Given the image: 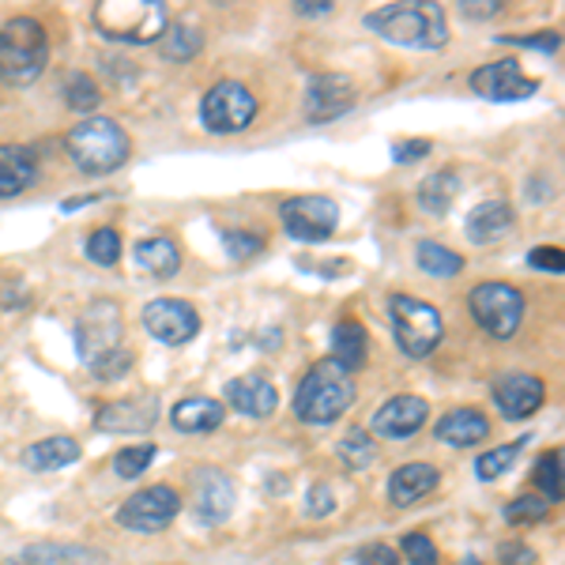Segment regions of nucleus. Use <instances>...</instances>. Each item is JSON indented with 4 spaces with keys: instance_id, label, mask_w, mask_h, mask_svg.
<instances>
[{
    "instance_id": "nucleus-11",
    "label": "nucleus",
    "mask_w": 565,
    "mask_h": 565,
    "mask_svg": "<svg viewBox=\"0 0 565 565\" xmlns=\"http://www.w3.org/2000/svg\"><path fill=\"white\" fill-rule=\"evenodd\" d=\"M121 347V309L113 302H91L84 309V317L76 321V355L87 366L95 358L110 355Z\"/></svg>"
},
{
    "instance_id": "nucleus-16",
    "label": "nucleus",
    "mask_w": 565,
    "mask_h": 565,
    "mask_svg": "<svg viewBox=\"0 0 565 565\" xmlns=\"http://www.w3.org/2000/svg\"><path fill=\"white\" fill-rule=\"evenodd\" d=\"M234 502H237V490L226 471H219V468L193 471V513L200 517V524L231 520Z\"/></svg>"
},
{
    "instance_id": "nucleus-39",
    "label": "nucleus",
    "mask_w": 565,
    "mask_h": 565,
    "mask_svg": "<svg viewBox=\"0 0 565 565\" xmlns=\"http://www.w3.org/2000/svg\"><path fill=\"white\" fill-rule=\"evenodd\" d=\"M400 551H404V558L412 565H438V546H433V539L422 536V531H407V536L400 539Z\"/></svg>"
},
{
    "instance_id": "nucleus-36",
    "label": "nucleus",
    "mask_w": 565,
    "mask_h": 565,
    "mask_svg": "<svg viewBox=\"0 0 565 565\" xmlns=\"http://www.w3.org/2000/svg\"><path fill=\"white\" fill-rule=\"evenodd\" d=\"M155 456H159V449L155 445H128L113 456V471H118L121 479H140V475L151 468Z\"/></svg>"
},
{
    "instance_id": "nucleus-47",
    "label": "nucleus",
    "mask_w": 565,
    "mask_h": 565,
    "mask_svg": "<svg viewBox=\"0 0 565 565\" xmlns=\"http://www.w3.org/2000/svg\"><path fill=\"white\" fill-rule=\"evenodd\" d=\"M460 12L468 15V20H490V15H498L502 12V4H498V0H468V4H460Z\"/></svg>"
},
{
    "instance_id": "nucleus-42",
    "label": "nucleus",
    "mask_w": 565,
    "mask_h": 565,
    "mask_svg": "<svg viewBox=\"0 0 565 565\" xmlns=\"http://www.w3.org/2000/svg\"><path fill=\"white\" fill-rule=\"evenodd\" d=\"M528 265L539 268V272H551V275H562L565 272V253L558 245H536L528 253Z\"/></svg>"
},
{
    "instance_id": "nucleus-5",
    "label": "nucleus",
    "mask_w": 565,
    "mask_h": 565,
    "mask_svg": "<svg viewBox=\"0 0 565 565\" xmlns=\"http://www.w3.org/2000/svg\"><path fill=\"white\" fill-rule=\"evenodd\" d=\"M95 27L102 38L110 42H128V46H151L162 38V30L170 27L167 23V4L159 0H106V4L95 8Z\"/></svg>"
},
{
    "instance_id": "nucleus-32",
    "label": "nucleus",
    "mask_w": 565,
    "mask_h": 565,
    "mask_svg": "<svg viewBox=\"0 0 565 565\" xmlns=\"http://www.w3.org/2000/svg\"><path fill=\"white\" fill-rule=\"evenodd\" d=\"M200 46H204L200 30L185 27V23H174V27H167V30H162V38H159V53L167 57V61H188V57L200 53Z\"/></svg>"
},
{
    "instance_id": "nucleus-43",
    "label": "nucleus",
    "mask_w": 565,
    "mask_h": 565,
    "mask_svg": "<svg viewBox=\"0 0 565 565\" xmlns=\"http://www.w3.org/2000/svg\"><path fill=\"white\" fill-rule=\"evenodd\" d=\"M502 42L509 46H524V49H539V53H558L562 38L558 30H539V35H524V38H513V35H498Z\"/></svg>"
},
{
    "instance_id": "nucleus-17",
    "label": "nucleus",
    "mask_w": 565,
    "mask_h": 565,
    "mask_svg": "<svg viewBox=\"0 0 565 565\" xmlns=\"http://www.w3.org/2000/svg\"><path fill=\"white\" fill-rule=\"evenodd\" d=\"M546 404V384L536 373H505L494 381V407L505 419H531Z\"/></svg>"
},
{
    "instance_id": "nucleus-33",
    "label": "nucleus",
    "mask_w": 565,
    "mask_h": 565,
    "mask_svg": "<svg viewBox=\"0 0 565 565\" xmlns=\"http://www.w3.org/2000/svg\"><path fill=\"white\" fill-rule=\"evenodd\" d=\"M520 449H524V441H509V445H498V449H490L487 456H479V460H475V475H479L482 482H494V479H502V475L509 471L513 464H517Z\"/></svg>"
},
{
    "instance_id": "nucleus-30",
    "label": "nucleus",
    "mask_w": 565,
    "mask_h": 565,
    "mask_svg": "<svg viewBox=\"0 0 565 565\" xmlns=\"http://www.w3.org/2000/svg\"><path fill=\"white\" fill-rule=\"evenodd\" d=\"M335 453H340V464L347 471H366V468H373V460H377V445L366 426H351V430L343 433Z\"/></svg>"
},
{
    "instance_id": "nucleus-3",
    "label": "nucleus",
    "mask_w": 565,
    "mask_h": 565,
    "mask_svg": "<svg viewBox=\"0 0 565 565\" xmlns=\"http://www.w3.org/2000/svg\"><path fill=\"white\" fill-rule=\"evenodd\" d=\"M69 155L79 174L102 177L125 167L133 155V140L113 118H87L69 133Z\"/></svg>"
},
{
    "instance_id": "nucleus-8",
    "label": "nucleus",
    "mask_w": 565,
    "mask_h": 565,
    "mask_svg": "<svg viewBox=\"0 0 565 565\" xmlns=\"http://www.w3.org/2000/svg\"><path fill=\"white\" fill-rule=\"evenodd\" d=\"M253 118H257V95L245 84H237V79H219L200 102L204 128L219 136L242 133V128L253 125Z\"/></svg>"
},
{
    "instance_id": "nucleus-34",
    "label": "nucleus",
    "mask_w": 565,
    "mask_h": 565,
    "mask_svg": "<svg viewBox=\"0 0 565 565\" xmlns=\"http://www.w3.org/2000/svg\"><path fill=\"white\" fill-rule=\"evenodd\" d=\"M64 102H69L72 110L87 113L102 102V91H98V84L87 72H69V79H64Z\"/></svg>"
},
{
    "instance_id": "nucleus-46",
    "label": "nucleus",
    "mask_w": 565,
    "mask_h": 565,
    "mask_svg": "<svg viewBox=\"0 0 565 565\" xmlns=\"http://www.w3.org/2000/svg\"><path fill=\"white\" fill-rule=\"evenodd\" d=\"M430 140H400V144H392V159L396 162H419L422 155H430Z\"/></svg>"
},
{
    "instance_id": "nucleus-22",
    "label": "nucleus",
    "mask_w": 565,
    "mask_h": 565,
    "mask_svg": "<svg viewBox=\"0 0 565 565\" xmlns=\"http://www.w3.org/2000/svg\"><path fill=\"white\" fill-rule=\"evenodd\" d=\"M438 487H441V471L433 468V464H404V468H396L389 479V502L407 509V505L430 498Z\"/></svg>"
},
{
    "instance_id": "nucleus-24",
    "label": "nucleus",
    "mask_w": 565,
    "mask_h": 565,
    "mask_svg": "<svg viewBox=\"0 0 565 565\" xmlns=\"http://www.w3.org/2000/svg\"><path fill=\"white\" fill-rule=\"evenodd\" d=\"M223 419H226V407L211 396H188L170 412V422L182 433H211L223 426Z\"/></svg>"
},
{
    "instance_id": "nucleus-10",
    "label": "nucleus",
    "mask_w": 565,
    "mask_h": 565,
    "mask_svg": "<svg viewBox=\"0 0 565 565\" xmlns=\"http://www.w3.org/2000/svg\"><path fill=\"white\" fill-rule=\"evenodd\" d=\"M280 219L294 242H324L340 231V204L321 193L291 196L280 208Z\"/></svg>"
},
{
    "instance_id": "nucleus-20",
    "label": "nucleus",
    "mask_w": 565,
    "mask_h": 565,
    "mask_svg": "<svg viewBox=\"0 0 565 565\" xmlns=\"http://www.w3.org/2000/svg\"><path fill=\"white\" fill-rule=\"evenodd\" d=\"M433 438L453 449H471L490 438V419L479 407H453V412L441 415L438 426H433Z\"/></svg>"
},
{
    "instance_id": "nucleus-6",
    "label": "nucleus",
    "mask_w": 565,
    "mask_h": 565,
    "mask_svg": "<svg viewBox=\"0 0 565 565\" xmlns=\"http://www.w3.org/2000/svg\"><path fill=\"white\" fill-rule=\"evenodd\" d=\"M389 314H392L396 347L404 351L407 358H426L430 351H438L441 335H445V324H441V314L430 302L415 298V294H392Z\"/></svg>"
},
{
    "instance_id": "nucleus-23",
    "label": "nucleus",
    "mask_w": 565,
    "mask_h": 565,
    "mask_svg": "<svg viewBox=\"0 0 565 565\" xmlns=\"http://www.w3.org/2000/svg\"><path fill=\"white\" fill-rule=\"evenodd\" d=\"M513 223H517L513 204L487 200V204H479V208H471V216L464 219V231H468V237L475 245H490V242H498V237L509 234Z\"/></svg>"
},
{
    "instance_id": "nucleus-25",
    "label": "nucleus",
    "mask_w": 565,
    "mask_h": 565,
    "mask_svg": "<svg viewBox=\"0 0 565 565\" xmlns=\"http://www.w3.org/2000/svg\"><path fill=\"white\" fill-rule=\"evenodd\" d=\"M133 257L140 265V272H147L151 280H170L182 268V253H177V245L170 237H144V242H136Z\"/></svg>"
},
{
    "instance_id": "nucleus-7",
    "label": "nucleus",
    "mask_w": 565,
    "mask_h": 565,
    "mask_svg": "<svg viewBox=\"0 0 565 565\" xmlns=\"http://www.w3.org/2000/svg\"><path fill=\"white\" fill-rule=\"evenodd\" d=\"M468 309L487 335L494 340H513L524 321V294L509 283H479L468 294Z\"/></svg>"
},
{
    "instance_id": "nucleus-44",
    "label": "nucleus",
    "mask_w": 565,
    "mask_h": 565,
    "mask_svg": "<svg viewBox=\"0 0 565 565\" xmlns=\"http://www.w3.org/2000/svg\"><path fill=\"white\" fill-rule=\"evenodd\" d=\"M355 565H400V554L389 543H366L358 546Z\"/></svg>"
},
{
    "instance_id": "nucleus-37",
    "label": "nucleus",
    "mask_w": 565,
    "mask_h": 565,
    "mask_svg": "<svg viewBox=\"0 0 565 565\" xmlns=\"http://www.w3.org/2000/svg\"><path fill=\"white\" fill-rule=\"evenodd\" d=\"M551 513V502H543L539 494H520L517 502L505 505V520L509 524H536Z\"/></svg>"
},
{
    "instance_id": "nucleus-49",
    "label": "nucleus",
    "mask_w": 565,
    "mask_h": 565,
    "mask_svg": "<svg viewBox=\"0 0 565 565\" xmlns=\"http://www.w3.org/2000/svg\"><path fill=\"white\" fill-rule=\"evenodd\" d=\"M268 494H286V475H268Z\"/></svg>"
},
{
    "instance_id": "nucleus-1",
    "label": "nucleus",
    "mask_w": 565,
    "mask_h": 565,
    "mask_svg": "<svg viewBox=\"0 0 565 565\" xmlns=\"http://www.w3.org/2000/svg\"><path fill=\"white\" fill-rule=\"evenodd\" d=\"M366 27L392 46L407 49H441L449 42L445 12L430 0H404V4H384L366 15Z\"/></svg>"
},
{
    "instance_id": "nucleus-15",
    "label": "nucleus",
    "mask_w": 565,
    "mask_h": 565,
    "mask_svg": "<svg viewBox=\"0 0 565 565\" xmlns=\"http://www.w3.org/2000/svg\"><path fill=\"white\" fill-rule=\"evenodd\" d=\"M426 419H430V404L422 396H412V392H400L389 404L377 407V415L370 419V433L384 441H407L422 430Z\"/></svg>"
},
{
    "instance_id": "nucleus-27",
    "label": "nucleus",
    "mask_w": 565,
    "mask_h": 565,
    "mask_svg": "<svg viewBox=\"0 0 565 565\" xmlns=\"http://www.w3.org/2000/svg\"><path fill=\"white\" fill-rule=\"evenodd\" d=\"M79 460V441L76 438H46L27 449V468L30 471H61Z\"/></svg>"
},
{
    "instance_id": "nucleus-14",
    "label": "nucleus",
    "mask_w": 565,
    "mask_h": 565,
    "mask_svg": "<svg viewBox=\"0 0 565 565\" xmlns=\"http://www.w3.org/2000/svg\"><path fill=\"white\" fill-rule=\"evenodd\" d=\"M471 91L490 98V102H520V98H531L539 91V79L524 76L520 61L502 57V61H490L471 72Z\"/></svg>"
},
{
    "instance_id": "nucleus-41",
    "label": "nucleus",
    "mask_w": 565,
    "mask_h": 565,
    "mask_svg": "<svg viewBox=\"0 0 565 565\" xmlns=\"http://www.w3.org/2000/svg\"><path fill=\"white\" fill-rule=\"evenodd\" d=\"M332 509H335L332 487H329V482H314V487H309V494H306V517L324 520V517H332Z\"/></svg>"
},
{
    "instance_id": "nucleus-40",
    "label": "nucleus",
    "mask_w": 565,
    "mask_h": 565,
    "mask_svg": "<svg viewBox=\"0 0 565 565\" xmlns=\"http://www.w3.org/2000/svg\"><path fill=\"white\" fill-rule=\"evenodd\" d=\"M223 242L234 260H253V257H260V249H265V237L249 234V231H226Z\"/></svg>"
},
{
    "instance_id": "nucleus-12",
    "label": "nucleus",
    "mask_w": 565,
    "mask_h": 565,
    "mask_svg": "<svg viewBox=\"0 0 565 565\" xmlns=\"http://www.w3.org/2000/svg\"><path fill=\"white\" fill-rule=\"evenodd\" d=\"M144 329L167 347H182L200 332V314L185 298H155L144 306Z\"/></svg>"
},
{
    "instance_id": "nucleus-2",
    "label": "nucleus",
    "mask_w": 565,
    "mask_h": 565,
    "mask_svg": "<svg viewBox=\"0 0 565 565\" xmlns=\"http://www.w3.org/2000/svg\"><path fill=\"white\" fill-rule=\"evenodd\" d=\"M358 389L355 377L343 370L340 363L324 358V363L309 366V373L298 381V392H294V415L309 426H329L340 415L351 412Z\"/></svg>"
},
{
    "instance_id": "nucleus-13",
    "label": "nucleus",
    "mask_w": 565,
    "mask_h": 565,
    "mask_svg": "<svg viewBox=\"0 0 565 565\" xmlns=\"http://www.w3.org/2000/svg\"><path fill=\"white\" fill-rule=\"evenodd\" d=\"M358 102V87L343 72H321V76L309 79L306 87V118L314 125H329V121L351 113Z\"/></svg>"
},
{
    "instance_id": "nucleus-21",
    "label": "nucleus",
    "mask_w": 565,
    "mask_h": 565,
    "mask_svg": "<svg viewBox=\"0 0 565 565\" xmlns=\"http://www.w3.org/2000/svg\"><path fill=\"white\" fill-rule=\"evenodd\" d=\"M38 177V155L23 144H0V200L27 193Z\"/></svg>"
},
{
    "instance_id": "nucleus-26",
    "label": "nucleus",
    "mask_w": 565,
    "mask_h": 565,
    "mask_svg": "<svg viewBox=\"0 0 565 565\" xmlns=\"http://www.w3.org/2000/svg\"><path fill=\"white\" fill-rule=\"evenodd\" d=\"M460 174L456 170H438V174H430L426 182L419 185V204L422 211H430V216H449V208H453V200L460 196Z\"/></svg>"
},
{
    "instance_id": "nucleus-38",
    "label": "nucleus",
    "mask_w": 565,
    "mask_h": 565,
    "mask_svg": "<svg viewBox=\"0 0 565 565\" xmlns=\"http://www.w3.org/2000/svg\"><path fill=\"white\" fill-rule=\"evenodd\" d=\"M128 370H133V351L128 347H118V351H110V355H102L91 363V373L98 377V381H121Z\"/></svg>"
},
{
    "instance_id": "nucleus-18",
    "label": "nucleus",
    "mask_w": 565,
    "mask_h": 565,
    "mask_svg": "<svg viewBox=\"0 0 565 565\" xmlns=\"http://www.w3.org/2000/svg\"><path fill=\"white\" fill-rule=\"evenodd\" d=\"M159 415H162L159 396H128L98 407L95 426L106 433H144L159 422Z\"/></svg>"
},
{
    "instance_id": "nucleus-28",
    "label": "nucleus",
    "mask_w": 565,
    "mask_h": 565,
    "mask_svg": "<svg viewBox=\"0 0 565 565\" xmlns=\"http://www.w3.org/2000/svg\"><path fill=\"white\" fill-rule=\"evenodd\" d=\"M332 363H340L347 373L366 366V329L358 321H340L332 329Z\"/></svg>"
},
{
    "instance_id": "nucleus-31",
    "label": "nucleus",
    "mask_w": 565,
    "mask_h": 565,
    "mask_svg": "<svg viewBox=\"0 0 565 565\" xmlns=\"http://www.w3.org/2000/svg\"><path fill=\"white\" fill-rule=\"evenodd\" d=\"M531 487L543 502H562V453H543L531 468Z\"/></svg>"
},
{
    "instance_id": "nucleus-4",
    "label": "nucleus",
    "mask_w": 565,
    "mask_h": 565,
    "mask_svg": "<svg viewBox=\"0 0 565 565\" xmlns=\"http://www.w3.org/2000/svg\"><path fill=\"white\" fill-rule=\"evenodd\" d=\"M49 64L46 27L30 15L8 20L0 30V79L8 84H35Z\"/></svg>"
},
{
    "instance_id": "nucleus-35",
    "label": "nucleus",
    "mask_w": 565,
    "mask_h": 565,
    "mask_svg": "<svg viewBox=\"0 0 565 565\" xmlns=\"http://www.w3.org/2000/svg\"><path fill=\"white\" fill-rule=\"evenodd\" d=\"M87 257L95 260L98 268H113L121 260V234L113 226H98L87 237Z\"/></svg>"
},
{
    "instance_id": "nucleus-48",
    "label": "nucleus",
    "mask_w": 565,
    "mask_h": 565,
    "mask_svg": "<svg viewBox=\"0 0 565 565\" xmlns=\"http://www.w3.org/2000/svg\"><path fill=\"white\" fill-rule=\"evenodd\" d=\"M298 15H329L332 12V0H298Z\"/></svg>"
},
{
    "instance_id": "nucleus-19",
    "label": "nucleus",
    "mask_w": 565,
    "mask_h": 565,
    "mask_svg": "<svg viewBox=\"0 0 565 565\" xmlns=\"http://www.w3.org/2000/svg\"><path fill=\"white\" fill-rule=\"evenodd\" d=\"M223 396L237 415H245V419H268V415L280 407V389H275L265 373L231 377L223 389Z\"/></svg>"
},
{
    "instance_id": "nucleus-29",
    "label": "nucleus",
    "mask_w": 565,
    "mask_h": 565,
    "mask_svg": "<svg viewBox=\"0 0 565 565\" xmlns=\"http://www.w3.org/2000/svg\"><path fill=\"white\" fill-rule=\"evenodd\" d=\"M415 260H419V268L426 275H433V280H453V275L464 272V257L441 242H419Z\"/></svg>"
},
{
    "instance_id": "nucleus-45",
    "label": "nucleus",
    "mask_w": 565,
    "mask_h": 565,
    "mask_svg": "<svg viewBox=\"0 0 565 565\" xmlns=\"http://www.w3.org/2000/svg\"><path fill=\"white\" fill-rule=\"evenodd\" d=\"M498 562L502 565H536V551L524 543H502L498 546Z\"/></svg>"
},
{
    "instance_id": "nucleus-9",
    "label": "nucleus",
    "mask_w": 565,
    "mask_h": 565,
    "mask_svg": "<svg viewBox=\"0 0 565 565\" xmlns=\"http://www.w3.org/2000/svg\"><path fill=\"white\" fill-rule=\"evenodd\" d=\"M177 513H182V494H177L174 487H167V482H159V487L136 490V494L118 509V520H121V528H128V531L155 536V531H167L170 524L177 520Z\"/></svg>"
}]
</instances>
